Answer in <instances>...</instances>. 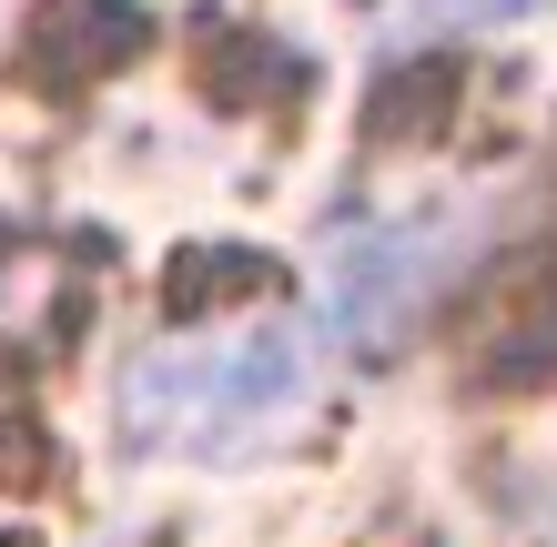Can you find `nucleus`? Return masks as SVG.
I'll use <instances>...</instances> for the list:
<instances>
[{"label":"nucleus","instance_id":"obj_1","mask_svg":"<svg viewBox=\"0 0 557 547\" xmlns=\"http://www.w3.org/2000/svg\"><path fill=\"white\" fill-rule=\"evenodd\" d=\"M314 396L305 325H253L213 345H162L122 375V436L162 457H234V446L284 436Z\"/></svg>","mask_w":557,"mask_h":547},{"label":"nucleus","instance_id":"obj_2","mask_svg":"<svg viewBox=\"0 0 557 547\" xmlns=\"http://www.w3.org/2000/svg\"><path fill=\"white\" fill-rule=\"evenodd\" d=\"M143 41H152V21L133 0H41V11H30V41H21V82L82 91V82L122 72Z\"/></svg>","mask_w":557,"mask_h":547},{"label":"nucleus","instance_id":"obj_3","mask_svg":"<svg viewBox=\"0 0 557 547\" xmlns=\"http://www.w3.org/2000/svg\"><path fill=\"white\" fill-rule=\"evenodd\" d=\"M0 547H21V537H0Z\"/></svg>","mask_w":557,"mask_h":547}]
</instances>
